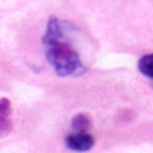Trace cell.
Instances as JSON below:
<instances>
[{"instance_id": "1", "label": "cell", "mask_w": 153, "mask_h": 153, "mask_svg": "<svg viewBox=\"0 0 153 153\" xmlns=\"http://www.w3.org/2000/svg\"><path fill=\"white\" fill-rule=\"evenodd\" d=\"M42 43L45 57L58 76H80L87 71L55 16L49 17Z\"/></svg>"}, {"instance_id": "2", "label": "cell", "mask_w": 153, "mask_h": 153, "mask_svg": "<svg viewBox=\"0 0 153 153\" xmlns=\"http://www.w3.org/2000/svg\"><path fill=\"white\" fill-rule=\"evenodd\" d=\"M94 144V136L89 132H74L66 136V146L74 152H89Z\"/></svg>"}, {"instance_id": "3", "label": "cell", "mask_w": 153, "mask_h": 153, "mask_svg": "<svg viewBox=\"0 0 153 153\" xmlns=\"http://www.w3.org/2000/svg\"><path fill=\"white\" fill-rule=\"evenodd\" d=\"M9 100L8 98H0V136L8 133L11 130V123H9Z\"/></svg>"}, {"instance_id": "4", "label": "cell", "mask_w": 153, "mask_h": 153, "mask_svg": "<svg viewBox=\"0 0 153 153\" xmlns=\"http://www.w3.org/2000/svg\"><path fill=\"white\" fill-rule=\"evenodd\" d=\"M138 69L144 76L153 80V54H146L139 58L138 61Z\"/></svg>"}, {"instance_id": "5", "label": "cell", "mask_w": 153, "mask_h": 153, "mask_svg": "<svg viewBox=\"0 0 153 153\" xmlns=\"http://www.w3.org/2000/svg\"><path fill=\"white\" fill-rule=\"evenodd\" d=\"M91 127V120L87 115H76L72 120V129L75 132H87V129Z\"/></svg>"}]
</instances>
